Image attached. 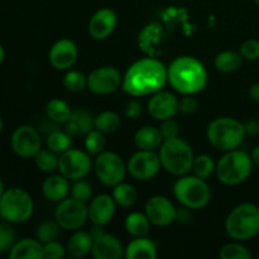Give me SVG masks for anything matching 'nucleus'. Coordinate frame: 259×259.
Returning a JSON list of instances; mask_svg holds the SVG:
<instances>
[{"label": "nucleus", "instance_id": "nucleus-52", "mask_svg": "<svg viewBox=\"0 0 259 259\" xmlns=\"http://www.w3.org/2000/svg\"><path fill=\"white\" fill-rule=\"evenodd\" d=\"M3 128H4V123H3V118L0 116V133L3 132Z\"/></svg>", "mask_w": 259, "mask_h": 259}, {"label": "nucleus", "instance_id": "nucleus-37", "mask_svg": "<svg viewBox=\"0 0 259 259\" xmlns=\"http://www.w3.org/2000/svg\"><path fill=\"white\" fill-rule=\"evenodd\" d=\"M215 169H217V164L209 154H200L195 157L194 163H192V171L195 176L206 180L214 174Z\"/></svg>", "mask_w": 259, "mask_h": 259}, {"label": "nucleus", "instance_id": "nucleus-3", "mask_svg": "<svg viewBox=\"0 0 259 259\" xmlns=\"http://www.w3.org/2000/svg\"><path fill=\"white\" fill-rule=\"evenodd\" d=\"M207 141L218 151L229 152L239 148L247 132L242 121L230 116L214 119L207 126Z\"/></svg>", "mask_w": 259, "mask_h": 259}, {"label": "nucleus", "instance_id": "nucleus-46", "mask_svg": "<svg viewBox=\"0 0 259 259\" xmlns=\"http://www.w3.org/2000/svg\"><path fill=\"white\" fill-rule=\"evenodd\" d=\"M141 113H142V104L139 103L138 100H131L126 103L125 111H124L126 118L136 119L141 115Z\"/></svg>", "mask_w": 259, "mask_h": 259}, {"label": "nucleus", "instance_id": "nucleus-14", "mask_svg": "<svg viewBox=\"0 0 259 259\" xmlns=\"http://www.w3.org/2000/svg\"><path fill=\"white\" fill-rule=\"evenodd\" d=\"M123 82V76L115 67L104 66L95 68L88 76V89L95 95H109L118 90Z\"/></svg>", "mask_w": 259, "mask_h": 259}, {"label": "nucleus", "instance_id": "nucleus-42", "mask_svg": "<svg viewBox=\"0 0 259 259\" xmlns=\"http://www.w3.org/2000/svg\"><path fill=\"white\" fill-rule=\"evenodd\" d=\"M66 252L67 249L57 240H52V242L43 244V258L62 259L66 255Z\"/></svg>", "mask_w": 259, "mask_h": 259}, {"label": "nucleus", "instance_id": "nucleus-33", "mask_svg": "<svg viewBox=\"0 0 259 259\" xmlns=\"http://www.w3.org/2000/svg\"><path fill=\"white\" fill-rule=\"evenodd\" d=\"M120 116L111 110H105L95 116V128L103 133H114L120 128Z\"/></svg>", "mask_w": 259, "mask_h": 259}, {"label": "nucleus", "instance_id": "nucleus-19", "mask_svg": "<svg viewBox=\"0 0 259 259\" xmlns=\"http://www.w3.org/2000/svg\"><path fill=\"white\" fill-rule=\"evenodd\" d=\"M116 202L113 196L100 194L91 200L89 205V219L95 225L109 224L115 215Z\"/></svg>", "mask_w": 259, "mask_h": 259}, {"label": "nucleus", "instance_id": "nucleus-13", "mask_svg": "<svg viewBox=\"0 0 259 259\" xmlns=\"http://www.w3.org/2000/svg\"><path fill=\"white\" fill-rule=\"evenodd\" d=\"M126 169L133 179L148 181L156 177L161 169V159L154 151L139 149L131 157L126 164Z\"/></svg>", "mask_w": 259, "mask_h": 259}, {"label": "nucleus", "instance_id": "nucleus-18", "mask_svg": "<svg viewBox=\"0 0 259 259\" xmlns=\"http://www.w3.org/2000/svg\"><path fill=\"white\" fill-rule=\"evenodd\" d=\"M118 23L115 12L109 8L99 9L89 22V33L96 40L106 39L114 32Z\"/></svg>", "mask_w": 259, "mask_h": 259}, {"label": "nucleus", "instance_id": "nucleus-1", "mask_svg": "<svg viewBox=\"0 0 259 259\" xmlns=\"http://www.w3.org/2000/svg\"><path fill=\"white\" fill-rule=\"evenodd\" d=\"M168 81L167 67L154 57H146L129 66L121 82V89L134 98L153 95Z\"/></svg>", "mask_w": 259, "mask_h": 259}, {"label": "nucleus", "instance_id": "nucleus-38", "mask_svg": "<svg viewBox=\"0 0 259 259\" xmlns=\"http://www.w3.org/2000/svg\"><path fill=\"white\" fill-rule=\"evenodd\" d=\"M63 86L71 93H80L88 88V76L80 71H68L63 77Z\"/></svg>", "mask_w": 259, "mask_h": 259}, {"label": "nucleus", "instance_id": "nucleus-16", "mask_svg": "<svg viewBox=\"0 0 259 259\" xmlns=\"http://www.w3.org/2000/svg\"><path fill=\"white\" fill-rule=\"evenodd\" d=\"M78 57V50L77 46L73 40L63 38V39L57 40L55 45L51 47L50 55V62L52 67L56 70H68L75 65Z\"/></svg>", "mask_w": 259, "mask_h": 259}, {"label": "nucleus", "instance_id": "nucleus-10", "mask_svg": "<svg viewBox=\"0 0 259 259\" xmlns=\"http://www.w3.org/2000/svg\"><path fill=\"white\" fill-rule=\"evenodd\" d=\"M96 177L105 186L114 187L123 182L126 174V167L119 154L114 152H101L96 156L94 163Z\"/></svg>", "mask_w": 259, "mask_h": 259}, {"label": "nucleus", "instance_id": "nucleus-21", "mask_svg": "<svg viewBox=\"0 0 259 259\" xmlns=\"http://www.w3.org/2000/svg\"><path fill=\"white\" fill-rule=\"evenodd\" d=\"M70 180L63 175H51L45 180L42 185V192L45 197L50 201L60 202L66 199L70 192Z\"/></svg>", "mask_w": 259, "mask_h": 259}, {"label": "nucleus", "instance_id": "nucleus-28", "mask_svg": "<svg viewBox=\"0 0 259 259\" xmlns=\"http://www.w3.org/2000/svg\"><path fill=\"white\" fill-rule=\"evenodd\" d=\"M242 55L234 51H224L215 57L214 65L219 72L232 73L239 70L243 65Z\"/></svg>", "mask_w": 259, "mask_h": 259}, {"label": "nucleus", "instance_id": "nucleus-51", "mask_svg": "<svg viewBox=\"0 0 259 259\" xmlns=\"http://www.w3.org/2000/svg\"><path fill=\"white\" fill-rule=\"evenodd\" d=\"M4 184H3V181H2V179H0V197L3 196V194H4Z\"/></svg>", "mask_w": 259, "mask_h": 259}, {"label": "nucleus", "instance_id": "nucleus-30", "mask_svg": "<svg viewBox=\"0 0 259 259\" xmlns=\"http://www.w3.org/2000/svg\"><path fill=\"white\" fill-rule=\"evenodd\" d=\"M111 196L115 200L116 205L121 207H132L138 200V192L132 185L120 182L116 186H114L113 195Z\"/></svg>", "mask_w": 259, "mask_h": 259}, {"label": "nucleus", "instance_id": "nucleus-34", "mask_svg": "<svg viewBox=\"0 0 259 259\" xmlns=\"http://www.w3.org/2000/svg\"><path fill=\"white\" fill-rule=\"evenodd\" d=\"M35 166L40 169L42 172L46 174H52L56 169H58V162L60 158L57 157V153L51 151L50 148L40 149L34 157Z\"/></svg>", "mask_w": 259, "mask_h": 259}, {"label": "nucleus", "instance_id": "nucleus-5", "mask_svg": "<svg viewBox=\"0 0 259 259\" xmlns=\"http://www.w3.org/2000/svg\"><path fill=\"white\" fill-rule=\"evenodd\" d=\"M158 156L162 168L174 176L186 175L190 169H192L195 159L191 146L180 137L164 139L159 147Z\"/></svg>", "mask_w": 259, "mask_h": 259}, {"label": "nucleus", "instance_id": "nucleus-54", "mask_svg": "<svg viewBox=\"0 0 259 259\" xmlns=\"http://www.w3.org/2000/svg\"><path fill=\"white\" fill-rule=\"evenodd\" d=\"M258 259H259V254H258Z\"/></svg>", "mask_w": 259, "mask_h": 259}, {"label": "nucleus", "instance_id": "nucleus-40", "mask_svg": "<svg viewBox=\"0 0 259 259\" xmlns=\"http://www.w3.org/2000/svg\"><path fill=\"white\" fill-rule=\"evenodd\" d=\"M15 242V230L12 227V223L5 220L0 223V253L9 252Z\"/></svg>", "mask_w": 259, "mask_h": 259}, {"label": "nucleus", "instance_id": "nucleus-17", "mask_svg": "<svg viewBox=\"0 0 259 259\" xmlns=\"http://www.w3.org/2000/svg\"><path fill=\"white\" fill-rule=\"evenodd\" d=\"M179 111V99L168 91H158L153 94L148 103V113L156 120H166L174 118Z\"/></svg>", "mask_w": 259, "mask_h": 259}, {"label": "nucleus", "instance_id": "nucleus-27", "mask_svg": "<svg viewBox=\"0 0 259 259\" xmlns=\"http://www.w3.org/2000/svg\"><path fill=\"white\" fill-rule=\"evenodd\" d=\"M151 224L149 219L147 218L146 212H132L126 217L125 223H124V227L128 234H131L132 237L139 238V237H147L151 230Z\"/></svg>", "mask_w": 259, "mask_h": 259}, {"label": "nucleus", "instance_id": "nucleus-11", "mask_svg": "<svg viewBox=\"0 0 259 259\" xmlns=\"http://www.w3.org/2000/svg\"><path fill=\"white\" fill-rule=\"evenodd\" d=\"M91 158L88 152L70 148L60 156L58 169L70 181H77L88 176L91 169Z\"/></svg>", "mask_w": 259, "mask_h": 259}, {"label": "nucleus", "instance_id": "nucleus-8", "mask_svg": "<svg viewBox=\"0 0 259 259\" xmlns=\"http://www.w3.org/2000/svg\"><path fill=\"white\" fill-rule=\"evenodd\" d=\"M174 195L177 201L187 209L200 210L209 205L211 191L204 179L197 176H180L174 185Z\"/></svg>", "mask_w": 259, "mask_h": 259}, {"label": "nucleus", "instance_id": "nucleus-39", "mask_svg": "<svg viewBox=\"0 0 259 259\" xmlns=\"http://www.w3.org/2000/svg\"><path fill=\"white\" fill-rule=\"evenodd\" d=\"M219 257L222 259H250L252 253L240 243H228L220 249Z\"/></svg>", "mask_w": 259, "mask_h": 259}, {"label": "nucleus", "instance_id": "nucleus-26", "mask_svg": "<svg viewBox=\"0 0 259 259\" xmlns=\"http://www.w3.org/2000/svg\"><path fill=\"white\" fill-rule=\"evenodd\" d=\"M94 239L90 233L75 230L67 242V253L73 258H85L93 250Z\"/></svg>", "mask_w": 259, "mask_h": 259}, {"label": "nucleus", "instance_id": "nucleus-45", "mask_svg": "<svg viewBox=\"0 0 259 259\" xmlns=\"http://www.w3.org/2000/svg\"><path fill=\"white\" fill-rule=\"evenodd\" d=\"M199 109V101L194 95H184L179 100V111L184 114H194Z\"/></svg>", "mask_w": 259, "mask_h": 259}, {"label": "nucleus", "instance_id": "nucleus-2", "mask_svg": "<svg viewBox=\"0 0 259 259\" xmlns=\"http://www.w3.org/2000/svg\"><path fill=\"white\" fill-rule=\"evenodd\" d=\"M168 82L182 95H195L205 89L207 71L204 63L192 56H180L167 67Z\"/></svg>", "mask_w": 259, "mask_h": 259}, {"label": "nucleus", "instance_id": "nucleus-47", "mask_svg": "<svg viewBox=\"0 0 259 259\" xmlns=\"http://www.w3.org/2000/svg\"><path fill=\"white\" fill-rule=\"evenodd\" d=\"M245 132L249 136H258L259 134V121L258 120H249L247 124H244Z\"/></svg>", "mask_w": 259, "mask_h": 259}, {"label": "nucleus", "instance_id": "nucleus-35", "mask_svg": "<svg viewBox=\"0 0 259 259\" xmlns=\"http://www.w3.org/2000/svg\"><path fill=\"white\" fill-rule=\"evenodd\" d=\"M61 229L62 228L58 225V223L52 222V220H46V222L40 223L37 228V232H35V237L39 240L42 244L46 243H50L52 240H57V238L60 237Z\"/></svg>", "mask_w": 259, "mask_h": 259}, {"label": "nucleus", "instance_id": "nucleus-20", "mask_svg": "<svg viewBox=\"0 0 259 259\" xmlns=\"http://www.w3.org/2000/svg\"><path fill=\"white\" fill-rule=\"evenodd\" d=\"M93 239L91 254L95 259H120L125 254V249L115 235L103 232Z\"/></svg>", "mask_w": 259, "mask_h": 259}, {"label": "nucleus", "instance_id": "nucleus-43", "mask_svg": "<svg viewBox=\"0 0 259 259\" xmlns=\"http://www.w3.org/2000/svg\"><path fill=\"white\" fill-rule=\"evenodd\" d=\"M239 53L244 60L255 61L259 60V40L258 39H248L240 46Z\"/></svg>", "mask_w": 259, "mask_h": 259}, {"label": "nucleus", "instance_id": "nucleus-9", "mask_svg": "<svg viewBox=\"0 0 259 259\" xmlns=\"http://www.w3.org/2000/svg\"><path fill=\"white\" fill-rule=\"evenodd\" d=\"M89 219V206L86 202L73 199H63L58 202L55 211V220L62 229L75 232L82 228Z\"/></svg>", "mask_w": 259, "mask_h": 259}, {"label": "nucleus", "instance_id": "nucleus-41", "mask_svg": "<svg viewBox=\"0 0 259 259\" xmlns=\"http://www.w3.org/2000/svg\"><path fill=\"white\" fill-rule=\"evenodd\" d=\"M71 196L82 202L90 201L91 196H93L91 185L88 184L86 181H82V180H77L72 185V187H71Z\"/></svg>", "mask_w": 259, "mask_h": 259}, {"label": "nucleus", "instance_id": "nucleus-25", "mask_svg": "<svg viewBox=\"0 0 259 259\" xmlns=\"http://www.w3.org/2000/svg\"><path fill=\"white\" fill-rule=\"evenodd\" d=\"M163 137H162L159 128L156 126H143L137 133L134 134V144L138 149L144 151H156L163 143Z\"/></svg>", "mask_w": 259, "mask_h": 259}, {"label": "nucleus", "instance_id": "nucleus-24", "mask_svg": "<svg viewBox=\"0 0 259 259\" xmlns=\"http://www.w3.org/2000/svg\"><path fill=\"white\" fill-rule=\"evenodd\" d=\"M126 259H154L157 258L156 244L147 237H139L132 240L125 248Z\"/></svg>", "mask_w": 259, "mask_h": 259}, {"label": "nucleus", "instance_id": "nucleus-36", "mask_svg": "<svg viewBox=\"0 0 259 259\" xmlns=\"http://www.w3.org/2000/svg\"><path fill=\"white\" fill-rule=\"evenodd\" d=\"M104 134L105 133L95 128L85 136V151L90 156H98L101 152H104L106 146V138Z\"/></svg>", "mask_w": 259, "mask_h": 259}, {"label": "nucleus", "instance_id": "nucleus-6", "mask_svg": "<svg viewBox=\"0 0 259 259\" xmlns=\"http://www.w3.org/2000/svg\"><path fill=\"white\" fill-rule=\"evenodd\" d=\"M253 159L242 149H233L225 152L224 156L217 163V176L222 184L228 186H237L244 182L253 171Z\"/></svg>", "mask_w": 259, "mask_h": 259}, {"label": "nucleus", "instance_id": "nucleus-53", "mask_svg": "<svg viewBox=\"0 0 259 259\" xmlns=\"http://www.w3.org/2000/svg\"><path fill=\"white\" fill-rule=\"evenodd\" d=\"M253 2H254L257 5H259V0H253Z\"/></svg>", "mask_w": 259, "mask_h": 259}, {"label": "nucleus", "instance_id": "nucleus-12", "mask_svg": "<svg viewBox=\"0 0 259 259\" xmlns=\"http://www.w3.org/2000/svg\"><path fill=\"white\" fill-rule=\"evenodd\" d=\"M13 152L22 158H34L42 149L39 132L32 125H20L13 132L10 138Z\"/></svg>", "mask_w": 259, "mask_h": 259}, {"label": "nucleus", "instance_id": "nucleus-7", "mask_svg": "<svg viewBox=\"0 0 259 259\" xmlns=\"http://www.w3.org/2000/svg\"><path fill=\"white\" fill-rule=\"evenodd\" d=\"M34 202L32 196L20 187L5 190L0 197V218L12 224H22L32 218Z\"/></svg>", "mask_w": 259, "mask_h": 259}, {"label": "nucleus", "instance_id": "nucleus-29", "mask_svg": "<svg viewBox=\"0 0 259 259\" xmlns=\"http://www.w3.org/2000/svg\"><path fill=\"white\" fill-rule=\"evenodd\" d=\"M72 110L65 100L52 99L46 104V115L50 120L57 124H66L70 119Z\"/></svg>", "mask_w": 259, "mask_h": 259}, {"label": "nucleus", "instance_id": "nucleus-15", "mask_svg": "<svg viewBox=\"0 0 259 259\" xmlns=\"http://www.w3.org/2000/svg\"><path fill=\"white\" fill-rule=\"evenodd\" d=\"M147 218L156 227H167L176 220V209L174 204L164 196H152L144 207Z\"/></svg>", "mask_w": 259, "mask_h": 259}, {"label": "nucleus", "instance_id": "nucleus-22", "mask_svg": "<svg viewBox=\"0 0 259 259\" xmlns=\"http://www.w3.org/2000/svg\"><path fill=\"white\" fill-rule=\"evenodd\" d=\"M65 125L66 132L72 137L86 136L89 132L95 129V118L85 109H77L72 110V114Z\"/></svg>", "mask_w": 259, "mask_h": 259}, {"label": "nucleus", "instance_id": "nucleus-4", "mask_svg": "<svg viewBox=\"0 0 259 259\" xmlns=\"http://www.w3.org/2000/svg\"><path fill=\"white\" fill-rule=\"evenodd\" d=\"M228 235L237 242H247L259 234V207L252 202L235 206L225 220Z\"/></svg>", "mask_w": 259, "mask_h": 259}, {"label": "nucleus", "instance_id": "nucleus-49", "mask_svg": "<svg viewBox=\"0 0 259 259\" xmlns=\"http://www.w3.org/2000/svg\"><path fill=\"white\" fill-rule=\"evenodd\" d=\"M250 156H252L253 163L259 167V146L254 147V149L252 151V154H250Z\"/></svg>", "mask_w": 259, "mask_h": 259}, {"label": "nucleus", "instance_id": "nucleus-44", "mask_svg": "<svg viewBox=\"0 0 259 259\" xmlns=\"http://www.w3.org/2000/svg\"><path fill=\"white\" fill-rule=\"evenodd\" d=\"M159 131H161V134L162 137H163V139H171V138H176V137H179L180 126L176 120L169 118V119H166V120H162L161 126H159Z\"/></svg>", "mask_w": 259, "mask_h": 259}, {"label": "nucleus", "instance_id": "nucleus-31", "mask_svg": "<svg viewBox=\"0 0 259 259\" xmlns=\"http://www.w3.org/2000/svg\"><path fill=\"white\" fill-rule=\"evenodd\" d=\"M159 37H161V29L158 28V25H147L139 34V46H141L144 52L148 53L151 57H153L154 50H156L157 45L159 42Z\"/></svg>", "mask_w": 259, "mask_h": 259}, {"label": "nucleus", "instance_id": "nucleus-32", "mask_svg": "<svg viewBox=\"0 0 259 259\" xmlns=\"http://www.w3.org/2000/svg\"><path fill=\"white\" fill-rule=\"evenodd\" d=\"M72 136L66 131H53L52 133H50V136L47 137V141H46L47 148L56 152L57 154H62L70 148H72Z\"/></svg>", "mask_w": 259, "mask_h": 259}, {"label": "nucleus", "instance_id": "nucleus-50", "mask_svg": "<svg viewBox=\"0 0 259 259\" xmlns=\"http://www.w3.org/2000/svg\"><path fill=\"white\" fill-rule=\"evenodd\" d=\"M4 60H5V50H4V47L0 45V65L4 62Z\"/></svg>", "mask_w": 259, "mask_h": 259}, {"label": "nucleus", "instance_id": "nucleus-48", "mask_svg": "<svg viewBox=\"0 0 259 259\" xmlns=\"http://www.w3.org/2000/svg\"><path fill=\"white\" fill-rule=\"evenodd\" d=\"M248 94H249V98L252 99L253 101L259 103V82L253 83L249 88V90H248Z\"/></svg>", "mask_w": 259, "mask_h": 259}, {"label": "nucleus", "instance_id": "nucleus-23", "mask_svg": "<svg viewBox=\"0 0 259 259\" xmlns=\"http://www.w3.org/2000/svg\"><path fill=\"white\" fill-rule=\"evenodd\" d=\"M10 259H42L43 244L35 238H24L14 243L9 250Z\"/></svg>", "mask_w": 259, "mask_h": 259}]
</instances>
